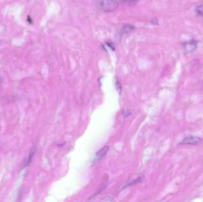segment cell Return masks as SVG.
Wrapping results in <instances>:
<instances>
[{"label":"cell","mask_w":203,"mask_h":202,"mask_svg":"<svg viewBox=\"0 0 203 202\" xmlns=\"http://www.w3.org/2000/svg\"><path fill=\"white\" fill-rule=\"evenodd\" d=\"M195 11L199 16L203 17V3L196 6L195 8Z\"/></svg>","instance_id":"obj_7"},{"label":"cell","mask_w":203,"mask_h":202,"mask_svg":"<svg viewBox=\"0 0 203 202\" xmlns=\"http://www.w3.org/2000/svg\"><path fill=\"white\" fill-rule=\"evenodd\" d=\"M97 4L99 10L104 13L113 12L119 7L116 0H97Z\"/></svg>","instance_id":"obj_1"},{"label":"cell","mask_w":203,"mask_h":202,"mask_svg":"<svg viewBox=\"0 0 203 202\" xmlns=\"http://www.w3.org/2000/svg\"><path fill=\"white\" fill-rule=\"evenodd\" d=\"M35 150H36V149H35V147H33V148L31 149V151H30V154H29V157L27 158V159L26 160V164H25V166H27V165H29V164L30 162V161H31L32 158H33V155H34V154H35Z\"/></svg>","instance_id":"obj_9"},{"label":"cell","mask_w":203,"mask_h":202,"mask_svg":"<svg viewBox=\"0 0 203 202\" xmlns=\"http://www.w3.org/2000/svg\"><path fill=\"white\" fill-rule=\"evenodd\" d=\"M116 86L117 89L119 90V92H121V84L119 83V81H118V80H117V81H116Z\"/></svg>","instance_id":"obj_11"},{"label":"cell","mask_w":203,"mask_h":202,"mask_svg":"<svg viewBox=\"0 0 203 202\" xmlns=\"http://www.w3.org/2000/svg\"><path fill=\"white\" fill-rule=\"evenodd\" d=\"M203 141V139L198 136H194V135H189L183 138L180 144L185 145H197L200 144Z\"/></svg>","instance_id":"obj_2"},{"label":"cell","mask_w":203,"mask_h":202,"mask_svg":"<svg viewBox=\"0 0 203 202\" xmlns=\"http://www.w3.org/2000/svg\"><path fill=\"white\" fill-rule=\"evenodd\" d=\"M134 29V27L133 25L131 24H126L122 27L121 29V33L125 34L128 33L129 32H131Z\"/></svg>","instance_id":"obj_6"},{"label":"cell","mask_w":203,"mask_h":202,"mask_svg":"<svg viewBox=\"0 0 203 202\" xmlns=\"http://www.w3.org/2000/svg\"><path fill=\"white\" fill-rule=\"evenodd\" d=\"M101 200L102 201H105V202H112V201H113V199L112 197L107 196L106 197H104Z\"/></svg>","instance_id":"obj_10"},{"label":"cell","mask_w":203,"mask_h":202,"mask_svg":"<svg viewBox=\"0 0 203 202\" xmlns=\"http://www.w3.org/2000/svg\"><path fill=\"white\" fill-rule=\"evenodd\" d=\"M182 47L186 52L192 53L197 49V42L195 40H191L185 42L182 44Z\"/></svg>","instance_id":"obj_3"},{"label":"cell","mask_w":203,"mask_h":202,"mask_svg":"<svg viewBox=\"0 0 203 202\" xmlns=\"http://www.w3.org/2000/svg\"><path fill=\"white\" fill-rule=\"evenodd\" d=\"M109 147L108 146H106L103 147L101 149H100L96 154V159H97V160H99L103 157L105 155V154L108 152V151H109Z\"/></svg>","instance_id":"obj_5"},{"label":"cell","mask_w":203,"mask_h":202,"mask_svg":"<svg viewBox=\"0 0 203 202\" xmlns=\"http://www.w3.org/2000/svg\"><path fill=\"white\" fill-rule=\"evenodd\" d=\"M144 176H140L138 177L135 178V179H130V180L126 182V185L124 187H126L127 186H130V185L131 186V185H134L135 184L139 183V182H141L143 180H144Z\"/></svg>","instance_id":"obj_4"},{"label":"cell","mask_w":203,"mask_h":202,"mask_svg":"<svg viewBox=\"0 0 203 202\" xmlns=\"http://www.w3.org/2000/svg\"><path fill=\"white\" fill-rule=\"evenodd\" d=\"M121 3L128 5H133L136 4L140 0H119Z\"/></svg>","instance_id":"obj_8"}]
</instances>
